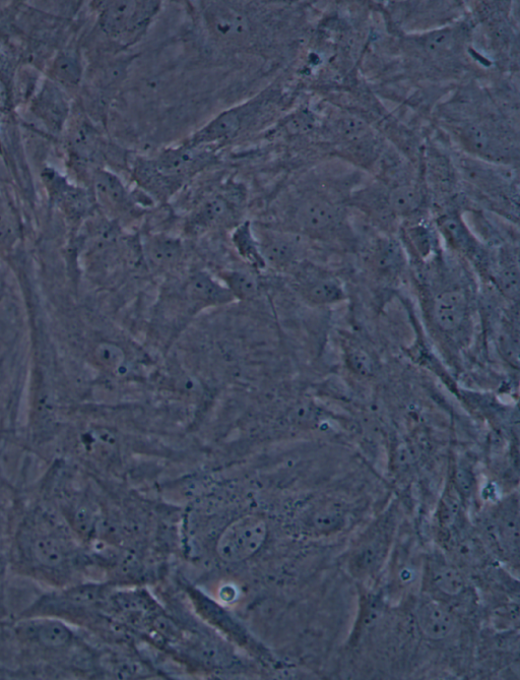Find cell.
<instances>
[{"label":"cell","mask_w":520,"mask_h":680,"mask_svg":"<svg viewBox=\"0 0 520 680\" xmlns=\"http://www.w3.org/2000/svg\"><path fill=\"white\" fill-rule=\"evenodd\" d=\"M80 541L60 516L36 509L20 523L9 545V567L51 589L79 583L85 563Z\"/></svg>","instance_id":"cell-1"},{"label":"cell","mask_w":520,"mask_h":680,"mask_svg":"<svg viewBox=\"0 0 520 680\" xmlns=\"http://www.w3.org/2000/svg\"><path fill=\"white\" fill-rule=\"evenodd\" d=\"M346 220L338 203L328 196L306 192L290 205L286 218L289 227L285 230L311 239L338 238L346 230Z\"/></svg>","instance_id":"cell-2"},{"label":"cell","mask_w":520,"mask_h":680,"mask_svg":"<svg viewBox=\"0 0 520 680\" xmlns=\"http://www.w3.org/2000/svg\"><path fill=\"white\" fill-rule=\"evenodd\" d=\"M99 25L112 41L132 46L146 35L161 10L159 2L102 3Z\"/></svg>","instance_id":"cell-3"},{"label":"cell","mask_w":520,"mask_h":680,"mask_svg":"<svg viewBox=\"0 0 520 680\" xmlns=\"http://www.w3.org/2000/svg\"><path fill=\"white\" fill-rule=\"evenodd\" d=\"M472 297L460 284L439 287L427 302L428 317L438 333L450 339L466 340L472 328Z\"/></svg>","instance_id":"cell-4"},{"label":"cell","mask_w":520,"mask_h":680,"mask_svg":"<svg viewBox=\"0 0 520 680\" xmlns=\"http://www.w3.org/2000/svg\"><path fill=\"white\" fill-rule=\"evenodd\" d=\"M14 634L25 648L34 650L41 658H70L77 643L72 625L55 617L18 618Z\"/></svg>","instance_id":"cell-5"},{"label":"cell","mask_w":520,"mask_h":680,"mask_svg":"<svg viewBox=\"0 0 520 680\" xmlns=\"http://www.w3.org/2000/svg\"><path fill=\"white\" fill-rule=\"evenodd\" d=\"M203 20L216 44L230 49L248 48L255 37L251 14L235 3H206Z\"/></svg>","instance_id":"cell-6"},{"label":"cell","mask_w":520,"mask_h":680,"mask_svg":"<svg viewBox=\"0 0 520 680\" xmlns=\"http://www.w3.org/2000/svg\"><path fill=\"white\" fill-rule=\"evenodd\" d=\"M172 196L181 185L216 160L213 147L183 145L167 149L149 159Z\"/></svg>","instance_id":"cell-7"},{"label":"cell","mask_w":520,"mask_h":680,"mask_svg":"<svg viewBox=\"0 0 520 680\" xmlns=\"http://www.w3.org/2000/svg\"><path fill=\"white\" fill-rule=\"evenodd\" d=\"M268 526L263 518L245 516L233 522L220 536L217 552L226 563H240L254 555L267 539Z\"/></svg>","instance_id":"cell-8"},{"label":"cell","mask_w":520,"mask_h":680,"mask_svg":"<svg viewBox=\"0 0 520 680\" xmlns=\"http://www.w3.org/2000/svg\"><path fill=\"white\" fill-rule=\"evenodd\" d=\"M254 234L267 267L291 272L307 261L305 237L289 230L267 227L259 228Z\"/></svg>","instance_id":"cell-9"},{"label":"cell","mask_w":520,"mask_h":680,"mask_svg":"<svg viewBox=\"0 0 520 680\" xmlns=\"http://www.w3.org/2000/svg\"><path fill=\"white\" fill-rule=\"evenodd\" d=\"M290 273L298 294L310 305H336L347 298L345 285L338 276L308 261Z\"/></svg>","instance_id":"cell-10"},{"label":"cell","mask_w":520,"mask_h":680,"mask_svg":"<svg viewBox=\"0 0 520 680\" xmlns=\"http://www.w3.org/2000/svg\"><path fill=\"white\" fill-rule=\"evenodd\" d=\"M438 232L455 255L470 262L481 273H487L491 255L458 214H445L438 219Z\"/></svg>","instance_id":"cell-11"},{"label":"cell","mask_w":520,"mask_h":680,"mask_svg":"<svg viewBox=\"0 0 520 680\" xmlns=\"http://www.w3.org/2000/svg\"><path fill=\"white\" fill-rule=\"evenodd\" d=\"M262 105V100H256L227 110L210 121L185 143L193 146L213 147L228 142L248 128Z\"/></svg>","instance_id":"cell-12"},{"label":"cell","mask_w":520,"mask_h":680,"mask_svg":"<svg viewBox=\"0 0 520 680\" xmlns=\"http://www.w3.org/2000/svg\"><path fill=\"white\" fill-rule=\"evenodd\" d=\"M234 198L225 193L208 196L191 213L187 228L191 232L203 233L232 226L238 217Z\"/></svg>","instance_id":"cell-13"},{"label":"cell","mask_w":520,"mask_h":680,"mask_svg":"<svg viewBox=\"0 0 520 680\" xmlns=\"http://www.w3.org/2000/svg\"><path fill=\"white\" fill-rule=\"evenodd\" d=\"M367 264L371 272L382 281H396L407 270V253L404 243L394 237L376 239L367 252Z\"/></svg>","instance_id":"cell-14"},{"label":"cell","mask_w":520,"mask_h":680,"mask_svg":"<svg viewBox=\"0 0 520 680\" xmlns=\"http://www.w3.org/2000/svg\"><path fill=\"white\" fill-rule=\"evenodd\" d=\"M185 299L195 311L229 304L235 300L228 288L205 271L188 277L183 287Z\"/></svg>","instance_id":"cell-15"},{"label":"cell","mask_w":520,"mask_h":680,"mask_svg":"<svg viewBox=\"0 0 520 680\" xmlns=\"http://www.w3.org/2000/svg\"><path fill=\"white\" fill-rule=\"evenodd\" d=\"M33 114L50 131L59 133L70 114L67 95L52 81H46L32 100Z\"/></svg>","instance_id":"cell-16"},{"label":"cell","mask_w":520,"mask_h":680,"mask_svg":"<svg viewBox=\"0 0 520 680\" xmlns=\"http://www.w3.org/2000/svg\"><path fill=\"white\" fill-rule=\"evenodd\" d=\"M390 538H392L390 527L383 525L374 528L352 554L350 567L353 573L359 577L375 573L385 560Z\"/></svg>","instance_id":"cell-17"},{"label":"cell","mask_w":520,"mask_h":680,"mask_svg":"<svg viewBox=\"0 0 520 680\" xmlns=\"http://www.w3.org/2000/svg\"><path fill=\"white\" fill-rule=\"evenodd\" d=\"M143 253L153 271L164 273L180 265L184 258V246L176 237L155 234L145 240Z\"/></svg>","instance_id":"cell-18"},{"label":"cell","mask_w":520,"mask_h":680,"mask_svg":"<svg viewBox=\"0 0 520 680\" xmlns=\"http://www.w3.org/2000/svg\"><path fill=\"white\" fill-rule=\"evenodd\" d=\"M416 615L420 630L431 640H444L451 636L457 627L454 614L446 605L437 600L421 601Z\"/></svg>","instance_id":"cell-19"},{"label":"cell","mask_w":520,"mask_h":680,"mask_svg":"<svg viewBox=\"0 0 520 680\" xmlns=\"http://www.w3.org/2000/svg\"><path fill=\"white\" fill-rule=\"evenodd\" d=\"M488 277L499 292L508 299L517 300L519 292V268L517 252L502 247L490 258Z\"/></svg>","instance_id":"cell-20"},{"label":"cell","mask_w":520,"mask_h":680,"mask_svg":"<svg viewBox=\"0 0 520 680\" xmlns=\"http://www.w3.org/2000/svg\"><path fill=\"white\" fill-rule=\"evenodd\" d=\"M491 165L492 163L485 161L464 160L460 171L464 173L465 179L482 192L497 198L508 195L511 192L510 177L503 175L500 170L491 168Z\"/></svg>","instance_id":"cell-21"},{"label":"cell","mask_w":520,"mask_h":680,"mask_svg":"<svg viewBox=\"0 0 520 680\" xmlns=\"http://www.w3.org/2000/svg\"><path fill=\"white\" fill-rule=\"evenodd\" d=\"M94 184L98 201L107 211L121 214L132 206L125 185L113 173L105 170L97 172Z\"/></svg>","instance_id":"cell-22"},{"label":"cell","mask_w":520,"mask_h":680,"mask_svg":"<svg viewBox=\"0 0 520 680\" xmlns=\"http://www.w3.org/2000/svg\"><path fill=\"white\" fill-rule=\"evenodd\" d=\"M386 201L390 213L402 217L411 216L423 205V188L417 182L400 183L388 192Z\"/></svg>","instance_id":"cell-23"},{"label":"cell","mask_w":520,"mask_h":680,"mask_svg":"<svg viewBox=\"0 0 520 680\" xmlns=\"http://www.w3.org/2000/svg\"><path fill=\"white\" fill-rule=\"evenodd\" d=\"M344 358L350 372L360 379L373 378L378 372L379 362L375 353L355 338L345 340Z\"/></svg>","instance_id":"cell-24"},{"label":"cell","mask_w":520,"mask_h":680,"mask_svg":"<svg viewBox=\"0 0 520 680\" xmlns=\"http://www.w3.org/2000/svg\"><path fill=\"white\" fill-rule=\"evenodd\" d=\"M348 515L347 507L342 502L324 501L310 513V526L321 533H333L346 525Z\"/></svg>","instance_id":"cell-25"},{"label":"cell","mask_w":520,"mask_h":680,"mask_svg":"<svg viewBox=\"0 0 520 680\" xmlns=\"http://www.w3.org/2000/svg\"><path fill=\"white\" fill-rule=\"evenodd\" d=\"M409 253L421 263H427L437 253V239L432 229L423 223L410 225L405 231Z\"/></svg>","instance_id":"cell-26"},{"label":"cell","mask_w":520,"mask_h":680,"mask_svg":"<svg viewBox=\"0 0 520 680\" xmlns=\"http://www.w3.org/2000/svg\"><path fill=\"white\" fill-rule=\"evenodd\" d=\"M82 72L79 55L68 50L56 56L50 69V77L52 82L59 87H73L81 81Z\"/></svg>","instance_id":"cell-27"},{"label":"cell","mask_w":520,"mask_h":680,"mask_svg":"<svg viewBox=\"0 0 520 680\" xmlns=\"http://www.w3.org/2000/svg\"><path fill=\"white\" fill-rule=\"evenodd\" d=\"M517 501L504 504L496 515V533L506 549L518 551L519 523Z\"/></svg>","instance_id":"cell-28"},{"label":"cell","mask_w":520,"mask_h":680,"mask_svg":"<svg viewBox=\"0 0 520 680\" xmlns=\"http://www.w3.org/2000/svg\"><path fill=\"white\" fill-rule=\"evenodd\" d=\"M219 279L228 288L235 300H252L259 294L260 285L256 276L246 270H224Z\"/></svg>","instance_id":"cell-29"},{"label":"cell","mask_w":520,"mask_h":680,"mask_svg":"<svg viewBox=\"0 0 520 680\" xmlns=\"http://www.w3.org/2000/svg\"><path fill=\"white\" fill-rule=\"evenodd\" d=\"M430 574L434 586L448 596L459 595L465 589V579L461 571L446 561H434Z\"/></svg>","instance_id":"cell-30"},{"label":"cell","mask_w":520,"mask_h":680,"mask_svg":"<svg viewBox=\"0 0 520 680\" xmlns=\"http://www.w3.org/2000/svg\"><path fill=\"white\" fill-rule=\"evenodd\" d=\"M233 242L240 256L256 269L267 268L266 262L260 254L257 239L249 222L237 227L233 234Z\"/></svg>","instance_id":"cell-31"},{"label":"cell","mask_w":520,"mask_h":680,"mask_svg":"<svg viewBox=\"0 0 520 680\" xmlns=\"http://www.w3.org/2000/svg\"><path fill=\"white\" fill-rule=\"evenodd\" d=\"M93 355L96 364L108 374H119L126 362L124 350L112 342L99 343Z\"/></svg>","instance_id":"cell-32"},{"label":"cell","mask_w":520,"mask_h":680,"mask_svg":"<svg viewBox=\"0 0 520 680\" xmlns=\"http://www.w3.org/2000/svg\"><path fill=\"white\" fill-rule=\"evenodd\" d=\"M461 504V492L455 484L449 485L439 508V520L443 527L450 528L457 521Z\"/></svg>","instance_id":"cell-33"},{"label":"cell","mask_w":520,"mask_h":680,"mask_svg":"<svg viewBox=\"0 0 520 680\" xmlns=\"http://www.w3.org/2000/svg\"><path fill=\"white\" fill-rule=\"evenodd\" d=\"M9 103V94L5 83L0 79V110L7 108Z\"/></svg>","instance_id":"cell-34"}]
</instances>
